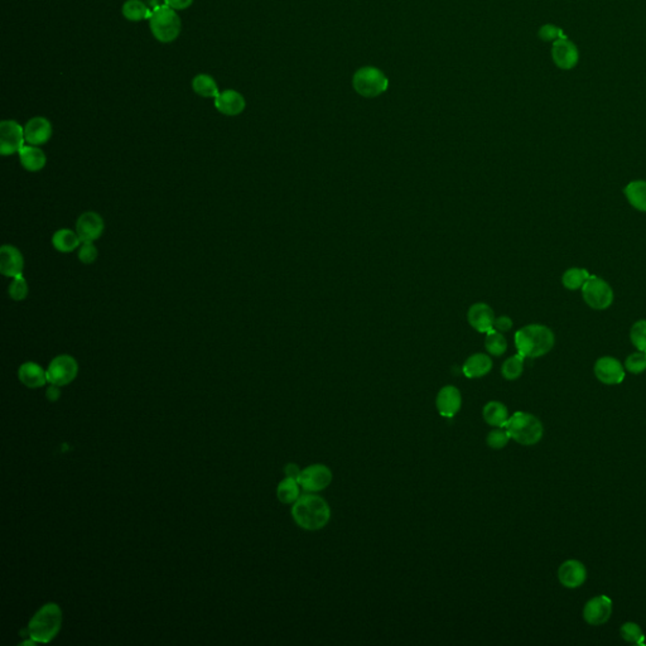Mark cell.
<instances>
[{"label":"cell","mask_w":646,"mask_h":646,"mask_svg":"<svg viewBox=\"0 0 646 646\" xmlns=\"http://www.w3.org/2000/svg\"><path fill=\"white\" fill-rule=\"evenodd\" d=\"M121 12L129 22H140L144 19H149L152 15L151 9L142 0H127Z\"/></svg>","instance_id":"cell-29"},{"label":"cell","mask_w":646,"mask_h":646,"mask_svg":"<svg viewBox=\"0 0 646 646\" xmlns=\"http://www.w3.org/2000/svg\"><path fill=\"white\" fill-rule=\"evenodd\" d=\"M556 345L553 331L544 324L533 323L524 326L515 333V346L518 353L524 357L536 359L547 355Z\"/></svg>","instance_id":"cell-2"},{"label":"cell","mask_w":646,"mask_h":646,"mask_svg":"<svg viewBox=\"0 0 646 646\" xmlns=\"http://www.w3.org/2000/svg\"><path fill=\"white\" fill-rule=\"evenodd\" d=\"M625 196L635 210L646 212V180H632L625 187Z\"/></svg>","instance_id":"cell-26"},{"label":"cell","mask_w":646,"mask_h":646,"mask_svg":"<svg viewBox=\"0 0 646 646\" xmlns=\"http://www.w3.org/2000/svg\"><path fill=\"white\" fill-rule=\"evenodd\" d=\"M492 370V360L486 353H474L463 364L462 371L468 379H479Z\"/></svg>","instance_id":"cell-22"},{"label":"cell","mask_w":646,"mask_h":646,"mask_svg":"<svg viewBox=\"0 0 646 646\" xmlns=\"http://www.w3.org/2000/svg\"><path fill=\"white\" fill-rule=\"evenodd\" d=\"M301 468L297 466L295 463H288L286 468H284L286 477H292V479H295V480H298V477H300V475H301Z\"/></svg>","instance_id":"cell-42"},{"label":"cell","mask_w":646,"mask_h":646,"mask_svg":"<svg viewBox=\"0 0 646 646\" xmlns=\"http://www.w3.org/2000/svg\"><path fill=\"white\" fill-rule=\"evenodd\" d=\"M292 517L295 524L302 529L317 532L330 523V505L315 492H307L300 496V499L293 503Z\"/></svg>","instance_id":"cell-1"},{"label":"cell","mask_w":646,"mask_h":646,"mask_svg":"<svg viewBox=\"0 0 646 646\" xmlns=\"http://www.w3.org/2000/svg\"><path fill=\"white\" fill-rule=\"evenodd\" d=\"M436 406L438 413L442 417L453 418L462 406V395L459 389L453 385L444 386L437 394Z\"/></svg>","instance_id":"cell-16"},{"label":"cell","mask_w":646,"mask_h":646,"mask_svg":"<svg viewBox=\"0 0 646 646\" xmlns=\"http://www.w3.org/2000/svg\"><path fill=\"white\" fill-rule=\"evenodd\" d=\"M594 376L605 385H617L624 382L625 366L612 356H603L596 361L594 368Z\"/></svg>","instance_id":"cell-12"},{"label":"cell","mask_w":646,"mask_h":646,"mask_svg":"<svg viewBox=\"0 0 646 646\" xmlns=\"http://www.w3.org/2000/svg\"><path fill=\"white\" fill-rule=\"evenodd\" d=\"M625 370L629 371L634 375L643 374L646 370V353L645 351H636L627 356L625 361Z\"/></svg>","instance_id":"cell-35"},{"label":"cell","mask_w":646,"mask_h":646,"mask_svg":"<svg viewBox=\"0 0 646 646\" xmlns=\"http://www.w3.org/2000/svg\"><path fill=\"white\" fill-rule=\"evenodd\" d=\"M52 124L43 116L32 118L24 127L25 142L30 145H43L52 138Z\"/></svg>","instance_id":"cell-17"},{"label":"cell","mask_w":646,"mask_h":646,"mask_svg":"<svg viewBox=\"0 0 646 646\" xmlns=\"http://www.w3.org/2000/svg\"><path fill=\"white\" fill-rule=\"evenodd\" d=\"M583 620L592 626H601L606 624L612 615V601L611 598L600 594L588 600L582 611Z\"/></svg>","instance_id":"cell-11"},{"label":"cell","mask_w":646,"mask_h":646,"mask_svg":"<svg viewBox=\"0 0 646 646\" xmlns=\"http://www.w3.org/2000/svg\"><path fill=\"white\" fill-rule=\"evenodd\" d=\"M353 86L355 91L364 98H376L380 96L389 87V80L382 70L366 66L361 67L355 72L353 77Z\"/></svg>","instance_id":"cell-6"},{"label":"cell","mask_w":646,"mask_h":646,"mask_svg":"<svg viewBox=\"0 0 646 646\" xmlns=\"http://www.w3.org/2000/svg\"><path fill=\"white\" fill-rule=\"evenodd\" d=\"M81 242L83 241L77 233L70 229H61L53 233V248L60 253H71L76 249L80 248Z\"/></svg>","instance_id":"cell-25"},{"label":"cell","mask_w":646,"mask_h":646,"mask_svg":"<svg viewBox=\"0 0 646 646\" xmlns=\"http://www.w3.org/2000/svg\"><path fill=\"white\" fill-rule=\"evenodd\" d=\"M8 293H9L13 301L17 302L24 301L28 297L30 288H28V283H27L25 278L23 277V274H19V275H17L13 278L10 286H9V289H8Z\"/></svg>","instance_id":"cell-33"},{"label":"cell","mask_w":646,"mask_h":646,"mask_svg":"<svg viewBox=\"0 0 646 646\" xmlns=\"http://www.w3.org/2000/svg\"><path fill=\"white\" fill-rule=\"evenodd\" d=\"M98 250L95 247L94 241H85L80 245V248H79V260L81 263L86 264V265L92 264L98 259Z\"/></svg>","instance_id":"cell-38"},{"label":"cell","mask_w":646,"mask_h":646,"mask_svg":"<svg viewBox=\"0 0 646 646\" xmlns=\"http://www.w3.org/2000/svg\"><path fill=\"white\" fill-rule=\"evenodd\" d=\"M23 269L24 258L21 250L14 245H3L0 249V273L8 278H14L23 274Z\"/></svg>","instance_id":"cell-18"},{"label":"cell","mask_w":646,"mask_h":646,"mask_svg":"<svg viewBox=\"0 0 646 646\" xmlns=\"http://www.w3.org/2000/svg\"><path fill=\"white\" fill-rule=\"evenodd\" d=\"M538 36H539L541 41H544V42H554V41L559 39V38L567 37V36H564L562 28L556 27L554 24H545V25L541 27Z\"/></svg>","instance_id":"cell-39"},{"label":"cell","mask_w":646,"mask_h":646,"mask_svg":"<svg viewBox=\"0 0 646 646\" xmlns=\"http://www.w3.org/2000/svg\"><path fill=\"white\" fill-rule=\"evenodd\" d=\"M552 59L556 67L571 70L579 63V48L568 38H559L553 42Z\"/></svg>","instance_id":"cell-15"},{"label":"cell","mask_w":646,"mask_h":646,"mask_svg":"<svg viewBox=\"0 0 646 646\" xmlns=\"http://www.w3.org/2000/svg\"><path fill=\"white\" fill-rule=\"evenodd\" d=\"M215 106L218 112L226 116H236L245 110L247 101L239 91L225 90L220 92L218 98H215Z\"/></svg>","instance_id":"cell-20"},{"label":"cell","mask_w":646,"mask_h":646,"mask_svg":"<svg viewBox=\"0 0 646 646\" xmlns=\"http://www.w3.org/2000/svg\"><path fill=\"white\" fill-rule=\"evenodd\" d=\"M558 579L562 586L570 590L583 586L587 581L586 565L577 559H568L559 565Z\"/></svg>","instance_id":"cell-14"},{"label":"cell","mask_w":646,"mask_h":646,"mask_svg":"<svg viewBox=\"0 0 646 646\" xmlns=\"http://www.w3.org/2000/svg\"><path fill=\"white\" fill-rule=\"evenodd\" d=\"M482 417L483 421L488 423V426L495 427V428H501L505 427L506 423L509 421V410L505 404L497 400L488 402L486 406H483L482 410Z\"/></svg>","instance_id":"cell-24"},{"label":"cell","mask_w":646,"mask_h":646,"mask_svg":"<svg viewBox=\"0 0 646 646\" xmlns=\"http://www.w3.org/2000/svg\"><path fill=\"white\" fill-rule=\"evenodd\" d=\"M105 230V222L98 212H83L76 221V233L83 242L98 240Z\"/></svg>","instance_id":"cell-13"},{"label":"cell","mask_w":646,"mask_h":646,"mask_svg":"<svg viewBox=\"0 0 646 646\" xmlns=\"http://www.w3.org/2000/svg\"><path fill=\"white\" fill-rule=\"evenodd\" d=\"M195 0H165V6L172 8L174 10H183L194 4Z\"/></svg>","instance_id":"cell-41"},{"label":"cell","mask_w":646,"mask_h":646,"mask_svg":"<svg viewBox=\"0 0 646 646\" xmlns=\"http://www.w3.org/2000/svg\"><path fill=\"white\" fill-rule=\"evenodd\" d=\"M18 154L21 165L28 172H38L43 169L47 163L45 152L37 145H24Z\"/></svg>","instance_id":"cell-23"},{"label":"cell","mask_w":646,"mask_h":646,"mask_svg":"<svg viewBox=\"0 0 646 646\" xmlns=\"http://www.w3.org/2000/svg\"><path fill=\"white\" fill-rule=\"evenodd\" d=\"M18 377L27 388L37 389L43 386L47 380V371L36 362H24L18 370Z\"/></svg>","instance_id":"cell-21"},{"label":"cell","mask_w":646,"mask_h":646,"mask_svg":"<svg viewBox=\"0 0 646 646\" xmlns=\"http://www.w3.org/2000/svg\"><path fill=\"white\" fill-rule=\"evenodd\" d=\"M486 351L492 356H501L508 350V341L501 332L491 330L486 333L485 338Z\"/></svg>","instance_id":"cell-32"},{"label":"cell","mask_w":646,"mask_h":646,"mask_svg":"<svg viewBox=\"0 0 646 646\" xmlns=\"http://www.w3.org/2000/svg\"><path fill=\"white\" fill-rule=\"evenodd\" d=\"M149 28L160 43H171L180 37L182 22L177 12L168 6H158L152 10Z\"/></svg>","instance_id":"cell-5"},{"label":"cell","mask_w":646,"mask_h":646,"mask_svg":"<svg viewBox=\"0 0 646 646\" xmlns=\"http://www.w3.org/2000/svg\"><path fill=\"white\" fill-rule=\"evenodd\" d=\"M25 143L24 128L15 121L0 123V153L7 157L19 153Z\"/></svg>","instance_id":"cell-10"},{"label":"cell","mask_w":646,"mask_h":646,"mask_svg":"<svg viewBox=\"0 0 646 646\" xmlns=\"http://www.w3.org/2000/svg\"><path fill=\"white\" fill-rule=\"evenodd\" d=\"M332 479H333V475L331 468L322 463H315L302 470L301 475L298 477V482L306 492L316 494L329 488Z\"/></svg>","instance_id":"cell-9"},{"label":"cell","mask_w":646,"mask_h":646,"mask_svg":"<svg viewBox=\"0 0 646 646\" xmlns=\"http://www.w3.org/2000/svg\"><path fill=\"white\" fill-rule=\"evenodd\" d=\"M620 635H621L623 640H625L626 643H630V644H641L645 639L643 629L636 623H632V621L625 623L621 626Z\"/></svg>","instance_id":"cell-34"},{"label":"cell","mask_w":646,"mask_h":646,"mask_svg":"<svg viewBox=\"0 0 646 646\" xmlns=\"http://www.w3.org/2000/svg\"><path fill=\"white\" fill-rule=\"evenodd\" d=\"M591 277V274L582 268H571L568 271H564L562 275V284L565 289L568 291H579L585 286L587 279Z\"/></svg>","instance_id":"cell-30"},{"label":"cell","mask_w":646,"mask_h":646,"mask_svg":"<svg viewBox=\"0 0 646 646\" xmlns=\"http://www.w3.org/2000/svg\"><path fill=\"white\" fill-rule=\"evenodd\" d=\"M45 371L48 383L57 386H65L75 380L79 374V364L75 357L70 355H60L51 361Z\"/></svg>","instance_id":"cell-8"},{"label":"cell","mask_w":646,"mask_h":646,"mask_svg":"<svg viewBox=\"0 0 646 646\" xmlns=\"http://www.w3.org/2000/svg\"><path fill=\"white\" fill-rule=\"evenodd\" d=\"M582 295L587 304L596 311H603L611 307L615 294L605 279L591 275L582 286Z\"/></svg>","instance_id":"cell-7"},{"label":"cell","mask_w":646,"mask_h":646,"mask_svg":"<svg viewBox=\"0 0 646 646\" xmlns=\"http://www.w3.org/2000/svg\"><path fill=\"white\" fill-rule=\"evenodd\" d=\"M630 340L636 350L646 353V320H640L632 324Z\"/></svg>","instance_id":"cell-37"},{"label":"cell","mask_w":646,"mask_h":646,"mask_svg":"<svg viewBox=\"0 0 646 646\" xmlns=\"http://www.w3.org/2000/svg\"><path fill=\"white\" fill-rule=\"evenodd\" d=\"M60 388L61 386L51 384V386L47 389V399H48L50 402H56L57 399L60 398Z\"/></svg>","instance_id":"cell-43"},{"label":"cell","mask_w":646,"mask_h":646,"mask_svg":"<svg viewBox=\"0 0 646 646\" xmlns=\"http://www.w3.org/2000/svg\"><path fill=\"white\" fill-rule=\"evenodd\" d=\"M495 318V313L492 309L482 302L472 304L467 312V321L474 330L480 333H488L490 331L494 330Z\"/></svg>","instance_id":"cell-19"},{"label":"cell","mask_w":646,"mask_h":646,"mask_svg":"<svg viewBox=\"0 0 646 646\" xmlns=\"http://www.w3.org/2000/svg\"><path fill=\"white\" fill-rule=\"evenodd\" d=\"M505 428L511 439L526 447L539 444L544 435V427L541 419L528 412H517L512 414Z\"/></svg>","instance_id":"cell-4"},{"label":"cell","mask_w":646,"mask_h":646,"mask_svg":"<svg viewBox=\"0 0 646 646\" xmlns=\"http://www.w3.org/2000/svg\"><path fill=\"white\" fill-rule=\"evenodd\" d=\"M510 439L506 428L501 427V428H495L488 433L486 437V444L492 450H503L508 446Z\"/></svg>","instance_id":"cell-36"},{"label":"cell","mask_w":646,"mask_h":646,"mask_svg":"<svg viewBox=\"0 0 646 646\" xmlns=\"http://www.w3.org/2000/svg\"><path fill=\"white\" fill-rule=\"evenodd\" d=\"M524 360H525V357L518 353V355H514V356H511L509 359L503 361V366H501V374H503V379L512 382V380H517L520 376L523 375V373H524Z\"/></svg>","instance_id":"cell-31"},{"label":"cell","mask_w":646,"mask_h":646,"mask_svg":"<svg viewBox=\"0 0 646 646\" xmlns=\"http://www.w3.org/2000/svg\"><path fill=\"white\" fill-rule=\"evenodd\" d=\"M277 496H278L279 501L282 503L291 505V503H295L301 496V485H300L298 480L292 479V477H286L278 485Z\"/></svg>","instance_id":"cell-27"},{"label":"cell","mask_w":646,"mask_h":646,"mask_svg":"<svg viewBox=\"0 0 646 646\" xmlns=\"http://www.w3.org/2000/svg\"><path fill=\"white\" fill-rule=\"evenodd\" d=\"M62 611L57 603H45L30 618L28 634L36 643L47 644L52 641L61 630Z\"/></svg>","instance_id":"cell-3"},{"label":"cell","mask_w":646,"mask_h":646,"mask_svg":"<svg viewBox=\"0 0 646 646\" xmlns=\"http://www.w3.org/2000/svg\"><path fill=\"white\" fill-rule=\"evenodd\" d=\"M192 89L202 98H216L220 91L215 79L207 74H200L192 80Z\"/></svg>","instance_id":"cell-28"},{"label":"cell","mask_w":646,"mask_h":646,"mask_svg":"<svg viewBox=\"0 0 646 646\" xmlns=\"http://www.w3.org/2000/svg\"><path fill=\"white\" fill-rule=\"evenodd\" d=\"M512 329V321H511L510 317L508 316H500L495 318V322H494V330L499 331V332H508Z\"/></svg>","instance_id":"cell-40"}]
</instances>
